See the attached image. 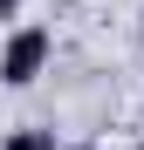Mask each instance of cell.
<instances>
[{
	"mask_svg": "<svg viewBox=\"0 0 144 150\" xmlns=\"http://www.w3.org/2000/svg\"><path fill=\"white\" fill-rule=\"evenodd\" d=\"M48 55H55V34H48V28H14L7 41H0V82H7V89H28L34 75L48 68Z\"/></svg>",
	"mask_w": 144,
	"mask_h": 150,
	"instance_id": "6da1fadb",
	"label": "cell"
},
{
	"mask_svg": "<svg viewBox=\"0 0 144 150\" xmlns=\"http://www.w3.org/2000/svg\"><path fill=\"white\" fill-rule=\"evenodd\" d=\"M0 150H55V137H41V130H21V137H7Z\"/></svg>",
	"mask_w": 144,
	"mask_h": 150,
	"instance_id": "7a4b0ae2",
	"label": "cell"
},
{
	"mask_svg": "<svg viewBox=\"0 0 144 150\" xmlns=\"http://www.w3.org/2000/svg\"><path fill=\"white\" fill-rule=\"evenodd\" d=\"M14 7H21V0H0V21H7V14H14Z\"/></svg>",
	"mask_w": 144,
	"mask_h": 150,
	"instance_id": "3957f363",
	"label": "cell"
}]
</instances>
